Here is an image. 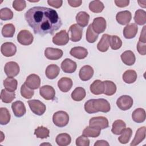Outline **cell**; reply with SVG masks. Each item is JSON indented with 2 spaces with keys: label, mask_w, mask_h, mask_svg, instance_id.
Listing matches in <instances>:
<instances>
[{
  "label": "cell",
  "mask_w": 146,
  "mask_h": 146,
  "mask_svg": "<svg viewBox=\"0 0 146 146\" xmlns=\"http://www.w3.org/2000/svg\"><path fill=\"white\" fill-rule=\"evenodd\" d=\"M25 18L34 34L41 36L54 34L62 25L57 12L46 7L34 6L29 9L25 14Z\"/></svg>",
  "instance_id": "1"
},
{
  "label": "cell",
  "mask_w": 146,
  "mask_h": 146,
  "mask_svg": "<svg viewBox=\"0 0 146 146\" xmlns=\"http://www.w3.org/2000/svg\"><path fill=\"white\" fill-rule=\"evenodd\" d=\"M86 112L94 113L98 112L107 113L111 110L110 103L105 99H92L87 100L84 106Z\"/></svg>",
  "instance_id": "2"
},
{
  "label": "cell",
  "mask_w": 146,
  "mask_h": 146,
  "mask_svg": "<svg viewBox=\"0 0 146 146\" xmlns=\"http://www.w3.org/2000/svg\"><path fill=\"white\" fill-rule=\"evenodd\" d=\"M52 121L56 126L59 127H63L67 125L68 123V114L63 111H57L53 115Z\"/></svg>",
  "instance_id": "3"
},
{
  "label": "cell",
  "mask_w": 146,
  "mask_h": 146,
  "mask_svg": "<svg viewBox=\"0 0 146 146\" xmlns=\"http://www.w3.org/2000/svg\"><path fill=\"white\" fill-rule=\"evenodd\" d=\"M31 111L35 114L40 116L46 111V107L45 104L39 100L33 99L27 102Z\"/></svg>",
  "instance_id": "4"
},
{
  "label": "cell",
  "mask_w": 146,
  "mask_h": 146,
  "mask_svg": "<svg viewBox=\"0 0 146 146\" xmlns=\"http://www.w3.org/2000/svg\"><path fill=\"white\" fill-rule=\"evenodd\" d=\"M17 40L22 45L28 46L33 43L34 36L29 30H22L17 35Z\"/></svg>",
  "instance_id": "5"
},
{
  "label": "cell",
  "mask_w": 146,
  "mask_h": 146,
  "mask_svg": "<svg viewBox=\"0 0 146 146\" xmlns=\"http://www.w3.org/2000/svg\"><path fill=\"white\" fill-rule=\"evenodd\" d=\"M133 103L132 98L128 95H122L116 101V105L121 110L126 111L130 109Z\"/></svg>",
  "instance_id": "6"
},
{
  "label": "cell",
  "mask_w": 146,
  "mask_h": 146,
  "mask_svg": "<svg viewBox=\"0 0 146 146\" xmlns=\"http://www.w3.org/2000/svg\"><path fill=\"white\" fill-rule=\"evenodd\" d=\"M89 125L100 129H105L108 127V119L104 116L93 117L89 120Z\"/></svg>",
  "instance_id": "7"
},
{
  "label": "cell",
  "mask_w": 146,
  "mask_h": 146,
  "mask_svg": "<svg viewBox=\"0 0 146 146\" xmlns=\"http://www.w3.org/2000/svg\"><path fill=\"white\" fill-rule=\"evenodd\" d=\"M69 39L68 33L65 30H62L53 36L52 42L57 46H64L68 43Z\"/></svg>",
  "instance_id": "8"
},
{
  "label": "cell",
  "mask_w": 146,
  "mask_h": 146,
  "mask_svg": "<svg viewBox=\"0 0 146 146\" xmlns=\"http://www.w3.org/2000/svg\"><path fill=\"white\" fill-rule=\"evenodd\" d=\"M68 33L70 34V39L71 41L76 42L79 41L82 37L83 27L78 24L72 25L68 30Z\"/></svg>",
  "instance_id": "9"
},
{
  "label": "cell",
  "mask_w": 146,
  "mask_h": 146,
  "mask_svg": "<svg viewBox=\"0 0 146 146\" xmlns=\"http://www.w3.org/2000/svg\"><path fill=\"white\" fill-rule=\"evenodd\" d=\"M5 73L8 77L16 76L19 72L20 68L18 64L15 62L10 61L6 63L4 67Z\"/></svg>",
  "instance_id": "10"
},
{
  "label": "cell",
  "mask_w": 146,
  "mask_h": 146,
  "mask_svg": "<svg viewBox=\"0 0 146 146\" xmlns=\"http://www.w3.org/2000/svg\"><path fill=\"white\" fill-rule=\"evenodd\" d=\"M94 31L98 34L103 33L107 26L106 19L102 17L94 18L91 24Z\"/></svg>",
  "instance_id": "11"
},
{
  "label": "cell",
  "mask_w": 146,
  "mask_h": 146,
  "mask_svg": "<svg viewBox=\"0 0 146 146\" xmlns=\"http://www.w3.org/2000/svg\"><path fill=\"white\" fill-rule=\"evenodd\" d=\"M40 96L45 100H53L55 96V91L54 88L49 85H45L41 87L39 89Z\"/></svg>",
  "instance_id": "12"
},
{
  "label": "cell",
  "mask_w": 146,
  "mask_h": 146,
  "mask_svg": "<svg viewBox=\"0 0 146 146\" xmlns=\"http://www.w3.org/2000/svg\"><path fill=\"white\" fill-rule=\"evenodd\" d=\"M1 51L5 56L11 57L15 54L17 47L12 42H5L2 44Z\"/></svg>",
  "instance_id": "13"
},
{
  "label": "cell",
  "mask_w": 146,
  "mask_h": 146,
  "mask_svg": "<svg viewBox=\"0 0 146 146\" xmlns=\"http://www.w3.org/2000/svg\"><path fill=\"white\" fill-rule=\"evenodd\" d=\"M63 51L59 48L47 47L44 50L46 58L50 60H58L63 56Z\"/></svg>",
  "instance_id": "14"
},
{
  "label": "cell",
  "mask_w": 146,
  "mask_h": 146,
  "mask_svg": "<svg viewBox=\"0 0 146 146\" xmlns=\"http://www.w3.org/2000/svg\"><path fill=\"white\" fill-rule=\"evenodd\" d=\"M25 84L30 88L36 90L40 87V79L38 75L32 74L27 77Z\"/></svg>",
  "instance_id": "15"
},
{
  "label": "cell",
  "mask_w": 146,
  "mask_h": 146,
  "mask_svg": "<svg viewBox=\"0 0 146 146\" xmlns=\"http://www.w3.org/2000/svg\"><path fill=\"white\" fill-rule=\"evenodd\" d=\"M60 67L64 72L71 74L76 71L77 64L75 62L71 60L69 58H66L61 63Z\"/></svg>",
  "instance_id": "16"
},
{
  "label": "cell",
  "mask_w": 146,
  "mask_h": 146,
  "mask_svg": "<svg viewBox=\"0 0 146 146\" xmlns=\"http://www.w3.org/2000/svg\"><path fill=\"white\" fill-rule=\"evenodd\" d=\"M11 108L14 115L18 117L23 116L26 112L24 103L19 100L11 104Z\"/></svg>",
  "instance_id": "17"
},
{
  "label": "cell",
  "mask_w": 146,
  "mask_h": 146,
  "mask_svg": "<svg viewBox=\"0 0 146 146\" xmlns=\"http://www.w3.org/2000/svg\"><path fill=\"white\" fill-rule=\"evenodd\" d=\"M94 71L93 68L89 65L83 66L79 72V76L83 81H87L90 80L93 76Z\"/></svg>",
  "instance_id": "18"
},
{
  "label": "cell",
  "mask_w": 146,
  "mask_h": 146,
  "mask_svg": "<svg viewBox=\"0 0 146 146\" xmlns=\"http://www.w3.org/2000/svg\"><path fill=\"white\" fill-rule=\"evenodd\" d=\"M132 18V14L130 11L128 10L118 12L116 15V19L117 22L121 25H128Z\"/></svg>",
  "instance_id": "19"
},
{
  "label": "cell",
  "mask_w": 146,
  "mask_h": 146,
  "mask_svg": "<svg viewBox=\"0 0 146 146\" xmlns=\"http://www.w3.org/2000/svg\"><path fill=\"white\" fill-rule=\"evenodd\" d=\"M138 27L136 23L128 24L123 29V35L126 39L133 38L137 33Z\"/></svg>",
  "instance_id": "20"
},
{
  "label": "cell",
  "mask_w": 146,
  "mask_h": 146,
  "mask_svg": "<svg viewBox=\"0 0 146 146\" xmlns=\"http://www.w3.org/2000/svg\"><path fill=\"white\" fill-rule=\"evenodd\" d=\"M70 54L78 59H83L87 56L88 51L83 47H74L71 49Z\"/></svg>",
  "instance_id": "21"
},
{
  "label": "cell",
  "mask_w": 146,
  "mask_h": 146,
  "mask_svg": "<svg viewBox=\"0 0 146 146\" xmlns=\"http://www.w3.org/2000/svg\"><path fill=\"white\" fill-rule=\"evenodd\" d=\"M72 80L67 77L62 78L58 82V86L59 90L63 92H67L72 87Z\"/></svg>",
  "instance_id": "22"
},
{
  "label": "cell",
  "mask_w": 146,
  "mask_h": 146,
  "mask_svg": "<svg viewBox=\"0 0 146 146\" xmlns=\"http://www.w3.org/2000/svg\"><path fill=\"white\" fill-rule=\"evenodd\" d=\"M111 35L105 34L102 35V37L97 44V48L101 52H106L110 45Z\"/></svg>",
  "instance_id": "23"
},
{
  "label": "cell",
  "mask_w": 146,
  "mask_h": 146,
  "mask_svg": "<svg viewBox=\"0 0 146 146\" xmlns=\"http://www.w3.org/2000/svg\"><path fill=\"white\" fill-rule=\"evenodd\" d=\"M91 92L94 95H100L104 94V85L103 82L100 80H95L90 85Z\"/></svg>",
  "instance_id": "24"
},
{
  "label": "cell",
  "mask_w": 146,
  "mask_h": 146,
  "mask_svg": "<svg viewBox=\"0 0 146 146\" xmlns=\"http://www.w3.org/2000/svg\"><path fill=\"white\" fill-rule=\"evenodd\" d=\"M121 59L122 62L126 65L132 66L136 60L135 55L131 50H127L121 54Z\"/></svg>",
  "instance_id": "25"
},
{
  "label": "cell",
  "mask_w": 146,
  "mask_h": 146,
  "mask_svg": "<svg viewBox=\"0 0 146 146\" xmlns=\"http://www.w3.org/2000/svg\"><path fill=\"white\" fill-rule=\"evenodd\" d=\"M60 72L59 67L54 64L48 65L45 70V74L49 79H54L58 76Z\"/></svg>",
  "instance_id": "26"
},
{
  "label": "cell",
  "mask_w": 146,
  "mask_h": 146,
  "mask_svg": "<svg viewBox=\"0 0 146 146\" xmlns=\"http://www.w3.org/2000/svg\"><path fill=\"white\" fill-rule=\"evenodd\" d=\"M145 131H146L145 127L143 126L139 128L137 130L135 136L134 137V139H133L131 143L130 144V145L135 146L140 143L145 137Z\"/></svg>",
  "instance_id": "27"
},
{
  "label": "cell",
  "mask_w": 146,
  "mask_h": 146,
  "mask_svg": "<svg viewBox=\"0 0 146 146\" xmlns=\"http://www.w3.org/2000/svg\"><path fill=\"white\" fill-rule=\"evenodd\" d=\"M145 111L143 108H136L132 113V120L137 123H143L145 121Z\"/></svg>",
  "instance_id": "28"
},
{
  "label": "cell",
  "mask_w": 146,
  "mask_h": 146,
  "mask_svg": "<svg viewBox=\"0 0 146 146\" xmlns=\"http://www.w3.org/2000/svg\"><path fill=\"white\" fill-rule=\"evenodd\" d=\"M76 21L77 24L82 27H86L89 22L90 15L85 11H80L76 15Z\"/></svg>",
  "instance_id": "29"
},
{
  "label": "cell",
  "mask_w": 146,
  "mask_h": 146,
  "mask_svg": "<svg viewBox=\"0 0 146 146\" xmlns=\"http://www.w3.org/2000/svg\"><path fill=\"white\" fill-rule=\"evenodd\" d=\"M55 141L59 146H67L71 143V137L68 133H62L56 136Z\"/></svg>",
  "instance_id": "30"
},
{
  "label": "cell",
  "mask_w": 146,
  "mask_h": 146,
  "mask_svg": "<svg viewBox=\"0 0 146 146\" xmlns=\"http://www.w3.org/2000/svg\"><path fill=\"white\" fill-rule=\"evenodd\" d=\"M125 127L126 124L123 120L120 119L116 120L112 124L111 132L116 135H120L122 131L125 128Z\"/></svg>",
  "instance_id": "31"
},
{
  "label": "cell",
  "mask_w": 146,
  "mask_h": 146,
  "mask_svg": "<svg viewBox=\"0 0 146 146\" xmlns=\"http://www.w3.org/2000/svg\"><path fill=\"white\" fill-rule=\"evenodd\" d=\"M101 132V129L93 127L91 126H87L86 127L83 132L82 135L86 136V137H98Z\"/></svg>",
  "instance_id": "32"
},
{
  "label": "cell",
  "mask_w": 146,
  "mask_h": 146,
  "mask_svg": "<svg viewBox=\"0 0 146 146\" xmlns=\"http://www.w3.org/2000/svg\"><path fill=\"white\" fill-rule=\"evenodd\" d=\"M137 79V73L133 70H128L123 74V80L128 84L134 83Z\"/></svg>",
  "instance_id": "33"
},
{
  "label": "cell",
  "mask_w": 146,
  "mask_h": 146,
  "mask_svg": "<svg viewBox=\"0 0 146 146\" xmlns=\"http://www.w3.org/2000/svg\"><path fill=\"white\" fill-rule=\"evenodd\" d=\"M86 92L83 87H76L71 93V98L76 102H80L86 96Z\"/></svg>",
  "instance_id": "34"
},
{
  "label": "cell",
  "mask_w": 146,
  "mask_h": 146,
  "mask_svg": "<svg viewBox=\"0 0 146 146\" xmlns=\"http://www.w3.org/2000/svg\"><path fill=\"white\" fill-rule=\"evenodd\" d=\"M17 80L11 77H8L3 81V86L6 90L10 92H15L17 88Z\"/></svg>",
  "instance_id": "35"
},
{
  "label": "cell",
  "mask_w": 146,
  "mask_h": 146,
  "mask_svg": "<svg viewBox=\"0 0 146 146\" xmlns=\"http://www.w3.org/2000/svg\"><path fill=\"white\" fill-rule=\"evenodd\" d=\"M134 21L136 25H145L146 23V12L142 9L137 10L135 14Z\"/></svg>",
  "instance_id": "36"
},
{
  "label": "cell",
  "mask_w": 146,
  "mask_h": 146,
  "mask_svg": "<svg viewBox=\"0 0 146 146\" xmlns=\"http://www.w3.org/2000/svg\"><path fill=\"white\" fill-rule=\"evenodd\" d=\"M15 98V92H10L6 89L1 92V99L5 103H10Z\"/></svg>",
  "instance_id": "37"
},
{
  "label": "cell",
  "mask_w": 146,
  "mask_h": 146,
  "mask_svg": "<svg viewBox=\"0 0 146 146\" xmlns=\"http://www.w3.org/2000/svg\"><path fill=\"white\" fill-rule=\"evenodd\" d=\"M104 85V94L107 96L113 95L116 91V86L112 81L105 80L103 81Z\"/></svg>",
  "instance_id": "38"
},
{
  "label": "cell",
  "mask_w": 146,
  "mask_h": 146,
  "mask_svg": "<svg viewBox=\"0 0 146 146\" xmlns=\"http://www.w3.org/2000/svg\"><path fill=\"white\" fill-rule=\"evenodd\" d=\"M132 130L131 128H125L121 133V135L118 137L119 141L121 144H126L128 143L132 136Z\"/></svg>",
  "instance_id": "39"
},
{
  "label": "cell",
  "mask_w": 146,
  "mask_h": 146,
  "mask_svg": "<svg viewBox=\"0 0 146 146\" xmlns=\"http://www.w3.org/2000/svg\"><path fill=\"white\" fill-rule=\"evenodd\" d=\"M15 27L12 23L5 25L2 29V34L5 38H12L15 33Z\"/></svg>",
  "instance_id": "40"
},
{
  "label": "cell",
  "mask_w": 146,
  "mask_h": 146,
  "mask_svg": "<svg viewBox=\"0 0 146 146\" xmlns=\"http://www.w3.org/2000/svg\"><path fill=\"white\" fill-rule=\"evenodd\" d=\"M11 115L9 110L5 107L0 108V124L1 125L7 124L10 120Z\"/></svg>",
  "instance_id": "41"
},
{
  "label": "cell",
  "mask_w": 146,
  "mask_h": 146,
  "mask_svg": "<svg viewBox=\"0 0 146 146\" xmlns=\"http://www.w3.org/2000/svg\"><path fill=\"white\" fill-rule=\"evenodd\" d=\"M89 9L93 13H99L104 9V5L100 1H92L89 3Z\"/></svg>",
  "instance_id": "42"
},
{
  "label": "cell",
  "mask_w": 146,
  "mask_h": 146,
  "mask_svg": "<svg viewBox=\"0 0 146 146\" xmlns=\"http://www.w3.org/2000/svg\"><path fill=\"white\" fill-rule=\"evenodd\" d=\"M50 131L43 126L38 127L34 131V135L39 139H46L49 137Z\"/></svg>",
  "instance_id": "43"
},
{
  "label": "cell",
  "mask_w": 146,
  "mask_h": 146,
  "mask_svg": "<svg viewBox=\"0 0 146 146\" xmlns=\"http://www.w3.org/2000/svg\"><path fill=\"white\" fill-rule=\"evenodd\" d=\"M98 38V34L96 33L92 27L91 24H90L86 31V40L89 43H94Z\"/></svg>",
  "instance_id": "44"
},
{
  "label": "cell",
  "mask_w": 146,
  "mask_h": 146,
  "mask_svg": "<svg viewBox=\"0 0 146 146\" xmlns=\"http://www.w3.org/2000/svg\"><path fill=\"white\" fill-rule=\"evenodd\" d=\"M110 46L112 50H118L122 46V41L117 35H111Z\"/></svg>",
  "instance_id": "45"
},
{
  "label": "cell",
  "mask_w": 146,
  "mask_h": 146,
  "mask_svg": "<svg viewBox=\"0 0 146 146\" xmlns=\"http://www.w3.org/2000/svg\"><path fill=\"white\" fill-rule=\"evenodd\" d=\"M21 94L23 98L29 99L33 96L34 94V92L33 90L28 87L24 83L21 86Z\"/></svg>",
  "instance_id": "46"
},
{
  "label": "cell",
  "mask_w": 146,
  "mask_h": 146,
  "mask_svg": "<svg viewBox=\"0 0 146 146\" xmlns=\"http://www.w3.org/2000/svg\"><path fill=\"white\" fill-rule=\"evenodd\" d=\"M13 18V11L7 7L2 8L0 10V18L3 21L10 20Z\"/></svg>",
  "instance_id": "47"
},
{
  "label": "cell",
  "mask_w": 146,
  "mask_h": 146,
  "mask_svg": "<svg viewBox=\"0 0 146 146\" xmlns=\"http://www.w3.org/2000/svg\"><path fill=\"white\" fill-rule=\"evenodd\" d=\"M26 3L25 1L15 0L13 2V7L17 11H21L25 9Z\"/></svg>",
  "instance_id": "48"
},
{
  "label": "cell",
  "mask_w": 146,
  "mask_h": 146,
  "mask_svg": "<svg viewBox=\"0 0 146 146\" xmlns=\"http://www.w3.org/2000/svg\"><path fill=\"white\" fill-rule=\"evenodd\" d=\"M76 145L78 146H89L90 140L86 136H80L76 139Z\"/></svg>",
  "instance_id": "49"
},
{
  "label": "cell",
  "mask_w": 146,
  "mask_h": 146,
  "mask_svg": "<svg viewBox=\"0 0 146 146\" xmlns=\"http://www.w3.org/2000/svg\"><path fill=\"white\" fill-rule=\"evenodd\" d=\"M137 50L140 55H145L146 54V43L139 41L137 44Z\"/></svg>",
  "instance_id": "50"
},
{
  "label": "cell",
  "mask_w": 146,
  "mask_h": 146,
  "mask_svg": "<svg viewBox=\"0 0 146 146\" xmlns=\"http://www.w3.org/2000/svg\"><path fill=\"white\" fill-rule=\"evenodd\" d=\"M48 4L55 8L58 9L60 7L63 3V1L62 0H48L47 1Z\"/></svg>",
  "instance_id": "51"
},
{
  "label": "cell",
  "mask_w": 146,
  "mask_h": 146,
  "mask_svg": "<svg viewBox=\"0 0 146 146\" xmlns=\"http://www.w3.org/2000/svg\"><path fill=\"white\" fill-rule=\"evenodd\" d=\"M115 5L119 7H124L127 6L129 3V0H115Z\"/></svg>",
  "instance_id": "52"
},
{
  "label": "cell",
  "mask_w": 146,
  "mask_h": 146,
  "mask_svg": "<svg viewBox=\"0 0 146 146\" xmlns=\"http://www.w3.org/2000/svg\"><path fill=\"white\" fill-rule=\"evenodd\" d=\"M67 2L70 6L73 7H79L82 3V1L81 0H68Z\"/></svg>",
  "instance_id": "53"
},
{
  "label": "cell",
  "mask_w": 146,
  "mask_h": 146,
  "mask_svg": "<svg viewBox=\"0 0 146 146\" xmlns=\"http://www.w3.org/2000/svg\"><path fill=\"white\" fill-rule=\"evenodd\" d=\"M145 27L146 26H144L141 31L140 35L139 37V41L143 42V43H146V36H145Z\"/></svg>",
  "instance_id": "54"
},
{
  "label": "cell",
  "mask_w": 146,
  "mask_h": 146,
  "mask_svg": "<svg viewBox=\"0 0 146 146\" xmlns=\"http://www.w3.org/2000/svg\"><path fill=\"white\" fill-rule=\"evenodd\" d=\"M100 145H109V143L107 141L100 140L96 141V142L94 144V146H100Z\"/></svg>",
  "instance_id": "55"
},
{
  "label": "cell",
  "mask_w": 146,
  "mask_h": 146,
  "mask_svg": "<svg viewBox=\"0 0 146 146\" xmlns=\"http://www.w3.org/2000/svg\"><path fill=\"white\" fill-rule=\"evenodd\" d=\"M139 5L140 6L145 8V4H146V1H137Z\"/></svg>",
  "instance_id": "56"
}]
</instances>
